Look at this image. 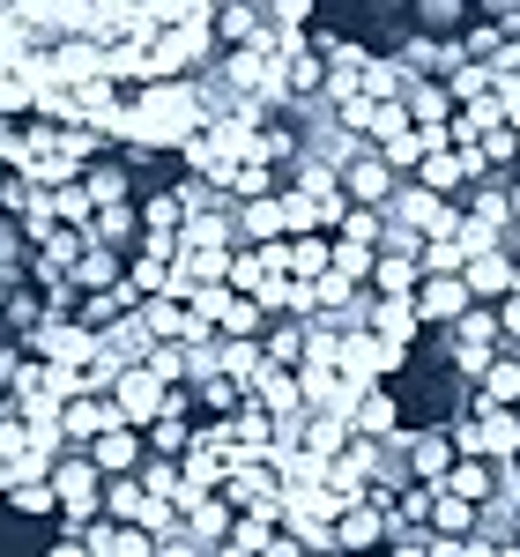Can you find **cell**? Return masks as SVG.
<instances>
[{
  "mask_svg": "<svg viewBox=\"0 0 520 557\" xmlns=\"http://www.w3.org/2000/svg\"><path fill=\"white\" fill-rule=\"evenodd\" d=\"M172 246H238V238H231V215H186Z\"/></svg>",
  "mask_w": 520,
  "mask_h": 557,
  "instance_id": "cell-45",
  "label": "cell"
},
{
  "mask_svg": "<svg viewBox=\"0 0 520 557\" xmlns=\"http://www.w3.org/2000/svg\"><path fill=\"white\" fill-rule=\"evenodd\" d=\"M141 372H149L157 386H186V349H178V343H149Z\"/></svg>",
  "mask_w": 520,
  "mask_h": 557,
  "instance_id": "cell-46",
  "label": "cell"
},
{
  "mask_svg": "<svg viewBox=\"0 0 520 557\" xmlns=\"http://www.w3.org/2000/svg\"><path fill=\"white\" fill-rule=\"evenodd\" d=\"M186 446H194V417H157V424H149V454H157V461H178Z\"/></svg>",
  "mask_w": 520,
  "mask_h": 557,
  "instance_id": "cell-41",
  "label": "cell"
},
{
  "mask_svg": "<svg viewBox=\"0 0 520 557\" xmlns=\"http://www.w3.org/2000/svg\"><path fill=\"white\" fill-rule=\"evenodd\" d=\"M327 475H335V483H380V475H387L380 438H343V454L327 461Z\"/></svg>",
  "mask_w": 520,
  "mask_h": 557,
  "instance_id": "cell-25",
  "label": "cell"
},
{
  "mask_svg": "<svg viewBox=\"0 0 520 557\" xmlns=\"http://www.w3.org/2000/svg\"><path fill=\"white\" fill-rule=\"evenodd\" d=\"M216 498L231 513H253V520H275L283 513V491H275V469L268 461H246V454H223V483Z\"/></svg>",
  "mask_w": 520,
  "mask_h": 557,
  "instance_id": "cell-1",
  "label": "cell"
},
{
  "mask_svg": "<svg viewBox=\"0 0 520 557\" xmlns=\"http://www.w3.org/2000/svg\"><path fill=\"white\" fill-rule=\"evenodd\" d=\"M469 223H483V231H513V209H506V186H491V178H476V186H469Z\"/></svg>",
  "mask_w": 520,
  "mask_h": 557,
  "instance_id": "cell-36",
  "label": "cell"
},
{
  "mask_svg": "<svg viewBox=\"0 0 520 557\" xmlns=\"http://www.w3.org/2000/svg\"><path fill=\"white\" fill-rule=\"evenodd\" d=\"M75 543H83L89 557H149L157 550V535H141V528H127V520H83V528H67Z\"/></svg>",
  "mask_w": 520,
  "mask_h": 557,
  "instance_id": "cell-11",
  "label": "cell"
},
{
  "mask_svg": "<svg viewBox=\"0 0 520 557\" xmlns=\"http://www.w3.org/2000/svg\"><path fill=\"white\" fill-rule=\"evenodd\" d=\"M506 298H520V253H513V283H506Z\"/></svg>",
  "mask_w": 520,
  "mask_h": 557,
  "instance_id": "cell-58",
  "label": "cell"
},
{
  "mask_svg": "<svg viewBox=\"0 0 520 557\" xmlns=\"http://www.w3.org/2000/svg\"><path fill=\"white\" fill-rule=\"evenodd\" d=\"M401 364H409V349H394V343H380V335H335V380H349V386H387V380H401Z\"/></svg>",
  "mask_w": 520,
  "mask_h": 557,
  "instance_id": "cell-2",
  "label": "cell"
},
{
  "mask_svg": "<svg viewBox=\"0 0 520 557\" xmlns=\"http://www.w3.org/2000/svg\"><path fill=\"white\" fill-rule=\"evenodd\" d=\"M134 215H141V238H178V223H186V209L172 201V186H157Z\"/></svg>",
  "mask_w": 520,
  "mask_h": 557,
  "instance_id": "cell-37",
  "label": "cell"
},
{
  "mask_svg": "<svg viewBox=\"0 0 520 557\" xmlns=\"http://www.w3.org/2000/svg\"><path fill=\"white\" fill-rule=\"evenodd\" d=\"M417 23H424V30H461V23H469V8H461V0H417Z\"/></svg>",
  "mask_w": 520,
  "mask_h": 557,
  "instance_id": "cell-49",
  "label": "cell"
},
{
  "mask_svg": "<svg viewBox=\"0 0 520 557\" xmlns=\"http://www.w3.org/2000/svg\"><path fill=\"white\" fill-rule=\"evenodd\" d=\"M320 557H349V550H320Z\"/></svg>",
  "mask_w": 520,
  "mask_h": 557,
  "instance_id": "cell-60",
  "label": "cell"
},
{
  "mask_svg": "<svg viewBox=\"0 0 520 557\" xmlns=\"http://www.w3.org/2000/svg\"><path fill=\"white\" fill-rule=\"evenodd\" d=\"M260 357L290 372V364L305 357V320H268V327H260Z\"/></svg>",
  "mask_w": 520,
  "mask_h": 557,
  "instance_id": "cell-33",
  "label": "cell"
},
{
  "mask_svg": "<svg viewBox=\"0 0 520 557\" xmlns=\"http://www.w3.org/2000/svg\"><path fill=\"white\" fill-rule=\"evenodd\" d=\"M112 380H120V364H112V357L97 349V357L83 364V394H112Z\"/></svg>",
  "mask_w": 520,
  "mask_h": 557,
  "instance_id": "cell-52",
  "label": "cell"
},
{
  "mask_svg": "<svg viewBox=\"0 0 520 557\" xmlns=\"http://www.w3.org/2000/svg\"><path fill=\"white\" fill-rule=\"evenodd\" d=\"M401 424H409V417H401V394H394V386H364L357 409H349V438H394Z\"/></svg>",
  "mask_w": 520,
  "mask_h": 557,
  "instance_id": "cell-12",
  "label": "cell"
},
{
  "mask_svg": "<svg viewBox=\"0 0 520 557\" xmlns=\"http://www.w3.org/2000/svg\"><path fill=\"white\" fill-rule=\"evenodd\" d=\"M364 335L409 349L417 343V312H409V298H380V290H372V305H364Z\"/></svg>",
  "mask_w": 520,
  "mask_h": 557,
  "instance_id": "cell-20",
  "label": "cell"
},
{
  "mask_svg": "<svg viewBox=\"0 0 520 557\" xmlns=\"http://www.w3.org/2000/svg\"><path fill=\"white\" fill-rule=\"evenodd\" d=\"M506 283H513V253H498V246H491V253H469V260H461V290H469L476 305L506 298Z\"/></svg>",
  "mask_w": 520,
  "mask_h": 557,
  "instance_id": "cell-18",
  "label": "cell"
},
{
  "mask_svg": "<svg viewBox=\"0 0 520 557\" xmlns=\"http://www.w3.org/2000/svg\"><path fill=\"white\" fill-rule=\"evenodd\" d=\"M149 557H209V550H201V543H186V535H164Z\"/></svg>",
  "mask_w": 520,
  "mask_h": 557,
  "instance_id": "cell-54",
  "label": "cell"
},
{
  "mask_svg": "<svg viewBox=\"0 0 520 557\" xmlns=\"http://www.w3.org/2000/svg\"><path fill=\"white\" fill-rule=\"evenodd\" d=\"M275 268H283L290 283L327 275V231H298V238H283V246H275Z\"/></svg>",
  "mask_w": 520,
  "mask_h": 557,
  "instance_id": "cell-21",
  "label": "cell"
},
{
  "mask_svg": "<svg viewBox=\"0 0 520 557\" xmlns=\"http://www.w3.org/2000/svg\"><path fill=\"white\" fill-rule=\"evenodd\" d=\"M513 543H520V513H513Z\"/></svg>",
  "mask_w": 520,
  "mask_h": 557,
  "instance_id": "cell-61",
  "label": "cell"
},
{
  "mask_svg": "<svg viewBox=\"0 0 520 557\" xmlns=\"http://www.w3.org/2000/svg\"><path fill=\"white\" fill-rule=\"evenodd\" d=\"M417 186H424V194H438V201H454V194H461V164H454V149L424 157V164H417Z\"/></svg>",
  "mask_w": 520,
  "mask_h": 557,
  "instance_id": "cell-39",
  "label": "cell"
},
{
  "mask_svg": "<svg viewBox=\"0 0 520 557\" xmlns=\"http://www.w3.org/2000/svg\"><path fill=\"white\" fill-rule=\"evenodd\" d=\"M0 401H8V386H0Z\"/></svg>",
  "mask_w": 520,
  "mask_h": 557,
  "instance_id": "cell-63",
  "label": "cell"
},
{
  "mask_svg": "<svg viewBox=\"0 0 520 557\" xmlns=\"http://www.w3.org/2000/svg\"><path fill=\"white\" fill-rule=\"evenodd\" d=\"M513 401H520V357H513V349H498L491 372L476 380V401H469V409H513Z\"/></svg>",
  "mask_w": 520,
  "mask_h": 557,
  "instance_id": "cell-23",
  "label": "cell"
},
{
  "mask_svg": "<svg viewBox=\"0 0 520 557\" xmlns=\"http://www.w3.org/2000/svg\"><path fill=\"white\" fill-rule=\"evenodd\" d=\"M454 83H446V97L454 104H476V97H491V60H461V67H446Z\"/></svg>",
  "mask_w": 520,
  "mask_h": 557,
  "instance_id": "cell-44",
  "label": "cell"
},
{
  "mask_svg": "<svg viewBox=\"0 0 520 557\" xmlns=\"http://www.w3.org/2000/svg\"><path fill=\"white\" fill-rule=\"evenodd\" d=\"M401 89H409V75H401V60H380V52H372V67H364V83H357V97H364V104H401Z\"/></svg>",
  "mask_w": 520,
  "mask_h": 557,
  "instance_id": "cell-34",
  "label": "cell"
},
{
  "mask_svg": "<svg viewBox=\"0 0 520 557\" xmlns=\"http://www.w3.org/2000/svg\"><path fill=\"white\" fill-rule=\"evenodd\" d=\"M432 535H446V543L476 535V506H461V498H446V491H438V498H432Z\"/></svg>",
  "mask_w": 520,
  "mask_h": 557,
  "instance_id": "cell-40",
  "label": "cell"
},
{
  "mask_svg": "<svg viewBox=\"0 0 520 557\" xmlns=\"http://www.w3.org/2000/svg\"><path fill=\"white\" fill-rule=\"evenodd\" d=\"M335 186H343V201H349V209H387V194L401 186V178H394L387 164L372 157V141H364V149L349 157L343 172H335Z\"/></svg>",
  "mask_w": 520,
  "mask_h": 557,
  "instance_id": "cell-8",
  "label": "cell"
},
{
  "mask_svg": "<svg viewBox=\"0 0 520 557\" xmlns=\"http://www.w3.org/2000/svg\"><path fill=\"white\" fill-rule=\"evenodd\" d=\"M45 491H52V506L67 513V528H83V520H97V498H104V475L89 469V454H60V461L45 469Z\"/></svg>",
  "mask_w": 520,
  "mask_h": 557,
  "instance_id": "cell-4",
  "label": "cell"
},
{
  "mask_svg": "<svg viewBox=\"0 0 520 557\" xmlns=\"http://www.w3.org/2000/svg\"><path fill=\"white\" fill-rule=\"evenodd\" d=\"M23 268H30V246H23V223H0V275H8V283H23Z\"/></svg>",
  "mask_w": 520,
  "mask_h": 557,
  "instance_id": "cell-48",
  "label": "cell"
},
{
  "mask_svg": "<svg viewBox=\"0 0 520 557\" xmlns=\"http://www.w3.org/2000/svg\"><path fill=\"white\" fill-rule=\"evenodd\" d=\"M327 275H343L349 290H364V283H372V246H343V238H327Z\"/></svg>",
  "mask_w": 520,
  "mask_h": 557,
  "instance_id": "cell-38",
  "label": "cell"
},
{
  "mask_svg": "<svg viewBox=\"0 0 520 557\" xmlns=\"http://www.w3.org/2000/svg\"><path fill=\"white\" fill-rule=\"evenodd\" d=\"M112 424H120V409H112L104 394H67V401H60V417H52V431H60V446H67V454H89V438H97V431H112Z\"/></svg>",
  "mask_w": 520,
  "mask_h": 557,
  "instance_id": "cell-7",
  "label": "cell"
},
{
  "mask_svg": "<svg viewBox=\"0 0 520 557\" xmlns=\"http://www.w3.org/2000/svg\"><path fill=\"white\" fill-rule=\"evenodd\" d=\"M364 557H387V550H364Z\"/></svg>",
  "mask_w": 520,
  "mask_h": 557,
  "instance_id": "cell-62",
  "label": "cell"
},
{
  "mask_svg": "<svg viewBox=\"0 0 520 557\" xmlns=\"http://www.w3.org/2000/svg\"><path fill=\"white\" fill-rule=\"evenodd\" d=\"M209 30H216L223 52H238V45H253V38H260V8H253V0H223Z\"/></svg>",
  "mask_w": 520,
  "mask_h": 557,
  "instance_id": "cell-31",
  "label": "cell"
},
{
  "mask_svg": "<svg viewBox=\"0 0 520 557\" xmlns=\"http://www.w3.org/2000/svg\"><path fill=\"white\" fill-rule=\"evenodd\" d=\"M454 557H498V543H491V535H461V543H454Z\"/></svg>",
  "mask_w": 520,
  "mask_h": 557,
  "instance_id": "cell-55",
  "label": "cell"
},
{
  "mask_svg": "<svg viewBox=\"0 0 520 557\" xmlns=\"http://www.w3.org/2000/svg\"><path fill=\"white\" fill-rule=\"evenodd\" d=\"M401 469H409V483H438V475L454 469V446H446V431L409 424V446H401Z\"/></svg>",
  "mask_w": 520,
  "mask_h": 557,
  "instance_id": "cell-14",
  "label": "cell"
},
{
  "mask_svg": "<svg viewBox=\"0 0 520 557\" xmlns=\"http://www.w3.org/2000/svg\"><path fill=\"white\" fill-rule=\"evenodd\" d=\"M380 215H387L394 231H417V238H446V231L461 223V209H454V201H438V194H424V186H394Z\"/></svg>",
  "mask_w": 520,
  "mask_h": 557,
  "instance_id": "cell-6",
  "label": "cell"
},
{
  "mask_svg": "<svg viewBox=\"0 0 520 557\" xmlns=\"http://www.w3.org/2000/svg\"><path fill=\"white\" fill-rule=\"evenodd\" d=\"M260 557H305V543H290V535L275 528V543H268V550H260Z\"/></svg>",
  "mask_w": 520,
  "mask_h": 557,
  "instance_id": "cell-56",
  "label": "cell"
},
{
  "mask_svg": "<svg viewBox=\"0 0 520 557\" xmlns=\"http://www.w3.org/2000/svg\"><path fill=\"white\" fill-rule=\"evenodd\" d=\"M343 438H349L343 417H320V409H305V424H298V454H305V461H320V469H327V461L343 454Z\"/></svg>",
  "mask_w": 520,
  "mask_h": 557,
  "instance_id": "cell-24",
  "label": "cell"
},
{
  "mask_svg": "<svg viewBox=\"0 0 520 557\" xmlns=\"http://www.w3.org/2000/svg\"><path fill=\"white\" fill-rule=\"evenodd\" d=\"M498 557H520V543H498Z\"/></svg>",
  "mask_w": 520,
  "mask_h": 557,
  "instance_id": "cell-59",
  "label": "cell"
},
{
  "mask_svg": "<svg viewBox=\"0 0 520 557\" xmlns=\"http://www.w3.org/2000/svg\"><path fill=\"white\" fill-rule=\"evenodd\" d=\"M120 275H127V268H120L112 246H83V260L67 268V290H75V298H97V290H112Z\"/></svg>",
  "mask_w": 520,
  "mask_h": 557,
  "instance_id": "cell-22",
  "label": "cell"
},
{
  "mask_svg": "<svg viewBox=\"0 0 520 557\" xmlns=\"http://www.w3.org/2000/svg\"><path fill=\"white\" fill-rule=\"evenodd\" d=\"M335 550H349V557L387 550V513H380V506H349V513H335Z\"/></svg>",
  "mask_w": 520,
  "mask_h": 557,
  "instance_id": "cell-17",
  "label": "cell"
},
{
  "mask_svg": "<svg viewBox=\"0 0 520 557\" xmlns=\"http://www.w3.org/2000/svg\"><path fill=\"white\" fill-rule=\"evenodd\" d=\"M172 201H178L186 215H231V194H223L216 178H178Z\"/></svg>",
  "mask_w": 520,
  "mask_h": 557,
  "instance_id": "cell-35",
  "label": "cell"
},
{
  "mask_svg": "<svg viewBox=\"0 0 520 557\" xmlns=\"http://www.w3.org/2000/svg\"><path fill=\"white\" fill-rule=\"evenodd\" d=\"M172 238H141V253H134V268H127V290L134 298H164V283H172Z\"/></svg>",
  "mask_w": 520,
  "mask_h": 557,
  "instance_id": "cell-19",
  "label": "cell"
},
{
  "mask_svg": "<svg viewBox=\"0 0 520 557\" xmlns=\"http://www.w3.org/2000/svg\"><path fill=\"white\" fill-rule=\"evenodd\" d=\"M75 186H83L89 209H120V201H134V172L120 164V157H89L83 172H75Z\"/></svg>",
  "mask_w": 520,
  "mask_h": 557,
  "instance_id": "cell-13",
  "label": "cell"
},
{
  "mask_svg": "<svg viewBox=\"0 0 520 557\" xmlns=\"http://www.w3.org/2000/svg\"><path fill=\"white\" fill-rule=\"evenodd\" d=\"M45 557H89V550H83V543H75V535H67V543H52V550H45Z\"/></svg>",
  "mask_w": 520,
  "mask_h": 557,
  "instance_id": "cell-57",
  "label": "cell"
},
{
  "mask_svg": "<svg viewBox=\"0 0 520 557\" xmlns=\"http://www.w3.org/2000/svg\"><path fill=\"white\" fill-rule=\"evenodd\" d=\"M97 349H104L112 364H141V357H149V327H141V305H134L127 320H112V327L97 335Z\"/></svg>",
  "mask_w": 520,
  "mask_h": 557,
  "instance_id": "cell-27",
  "label": "cell"
},
{
  "mask_svg": "<svg viewBox=\"0 0 520 557\" xmlns=\"http://www.w3.org/2000/svg\"><path fill=\"white\" fill-rule=\"evenodd\" d=\"M194 401H201L209 417H231V409L246 401V386H231L223 372H209V380H194Z\"/></svg>",
  "mask_w": 520,
  "mask_h": 557,
  "instance_id": "cell-47",
  "label": "cell"
},
{
  "mask_svg": "<svg viewBox=\"0 0 520 557\" xmlns=\"http://www.w3.org/2000/svg\"><path fill=\"white\" fill-rule=\"evenodd\" d=\"M231 506H223V498H201V506H186V513H178V535H186V543H201V550H216L223 535H231Z\"/></svg>",
  "mask_w": 520,
  "mask_h": 557,
  "instance_id": "cell-26",
  "label": "cell"
},
{
  "mask_svg": "<svg viewBox=\"0 0 520 557\" xmlns=\"http://www.w3.org/2000/svg\"><path fill=\"white\" fill-rule=\"evenodd\" d=\"M432 491H446V498H461V506H483V498H491V461H454V469L438 475Z\"/></svg>",
  "mask_w": 520,
  "mask_h": 557,
  "instance_id": "cell-32",
  "label": "cell"
},
{
  "mask_svg": "<svg viewBox=\"0 0 520 557\" xmlns=\"http://www.w3.org/2000/svg\"><path fill=\"white\" fill-rule=\"evenodd\" d=\"M97 513H104V520H127V528H141V513H149V491H141L134 475H104V498H97Z\"/></svg>",
  "mask_w": 520,
  "mask_h": 557,
  "instance_id": "cell-30",
  "label": "cell"
},
{
  "mask_svg": "<svg viewBox=\"0 0 520 557\" xmlns=\"http://www.w3.org/2000/svg\"><path fill=\"white\" fill-rule=\"evenodd\" d=\"M498 349L506 343H498V312H491V305H469V312L446 327V364H454L461 380H483Z\"/></svg>",
  "mask_w": 520,
  "mask_h": 557,
  "instance_id": "cell-3",
  "label": "cell"
},
{
  "mask_svg": "<svg viewBox=\"0 0 520 557\" xmlns=\"http://www.w3.org/2000/svg\"><path fill=\"white\" fill-rule=\"evenodd\" d=\"M498 343L520 349V298H498Z\"/></svg>",
  "mask_w": 520,
  "mask_h": 557,
  "instance_id": "cell-53",
  "label": "cell"
},
{
  "mask_svg": "<svg viewBox=\"0 0 520 557\" xmlns=\"http://www.w3.org/2000/svg\"><path fill=\"white\" fill-rule=\"evenodd\" d=\"M89 469L97 475H134L141 469V431H127V424L97 431V438H89Z\"/></svg>",
  "mask_w": 520,
  "mask_h": 557,
  "instance_id": "cell-15",
  "label": "cell"
},
{
  "mask_svg": "<svg viewBox=\"0 0 520 557\" xmlns=\"http://www.w3.org/2000/svg\"><path fill=\"white\" fill-rule=\"evenodd\" d=\"M246 401H253V409H268V417H305L298 380H290L283 364H260L253 380H246Z\"/></svg>",
  "mask_w": 520,
  "mask_h": 557,
  "instance_id": "cell-16",
  "label": "cell"
},
{
  "mask_svg": "<svg viewBox=\"0 0 520 557\" xmlns=\"http://www.w3.org/2000/svg\"><path fill=\"white\" fill-rule=\"evenodd\" d=\"M209 45H216L209 23H172V30H157V38H149V83H186V67H194Z\"/></svg>",
  "mask_w": 520,
  "mask_h": 557,
  "instance_id": "cell-5",
  "label": "cell"
},
{
  "mask_svg": "<svg viewBox=\"0 0 520 557\" xmlns=\"http://www.w3.org/2000/svg\"><path fill=\"white\" fill-rule=\"evenodd\" d=\"M476 149H483V164H491V172H498V164H520V127H491Z\"/></svg>",
  "mask_w": 520,
  "mask_h": 557,
  "instance_id": "cell-50",
  "label": "cell"
},
{
  "mask_svg": "<svg viewBox=\"0 0 520 557\" xmlns=\"http://www.w3.org/2000/svg\"><path fill=\"white\" fill-rule=\"evenodd\" d=\"M8 506H15V513H60L45 483H15V491H8Z\"/></svg>",
  "mask_w": 520,
  "mask_h": 557,
  "instance_id": "cell-51",
  "label": "cell"
},
{
  "mask_svg": "<svg viewBox=\"0 0 520 557\" xmlns=\"http://www.w3.org/2000/svg\"><path fill=\"white\" fill-rule=\"evenodd\" d=\"M134 305H141V298H134V290H127V275H120V283H112V290H97V298H83V305H75V320H83L89 335H104V327H112V320H127Z\"/></svg>",
  "mask_w": 520,
  "mask_h": 557,
  "instance_id": "cell-28",
  "label": "cell"
},
{
  "mask_svg": "<svg viewBox=\"0 0 520 557\" xmlns=\"http://www.w3.org/2000/svg\"><path fill=\"white\" fill-rule=\"evenodd\" d=\"M260 364H268V357H260V343H216V372H223L231 386H246Z\"/></svg>",
  "mask_w": 520,
  "mask_h": 557,
  "instance_id": "cell-42",
  "label": "cell"
},
{
  "mask_svg": "<svg viewBox=\"0 0 520 557\" xmlns=\"http://www.w3.org/2000/svg\"><path fill=\"white\" fill-rule=\"evenodd\" d=\"M469 290H461V275H417V290H409V312H417V327L432 320V327H454L461 312H469Z\"/></svg>",
  "mask_w": 520,
  "mask_h": 557,
  "instance_id": "cell-10",
  "label": "cell"
},
{
  "mask_svg": "<svg viewBox=\"0 0 520 557\" xmlns=\"http://www.w3.org/2000/svg\"><path fill=\"white\" fill-rule=\"evenodd\" d=\"M380 231H387V215H380V209H343V223H335L343 246H372V253H380Z\"/></svg>",
  "mask_w": 520,
  "mask_h": 557,
  "instance_id": "cell-43",
  "label": "cell"
},
{
  "mask_svg": "<svg viewBox=\"0 0 520 557\" xmlns=\"http://www.w3.org/2000/svg\"><path fill=\"white\" fill-rule=\"evenodd\" d=\"M446 112H454L446 83H409L401 89V120H409V127H446Z\"/></svg>",
  "mask_w": 520,
  "mask_h": 557,
  "instance_id": "cell-29",
  "label": "cell"
},
{
  "mask_svg": "<svg viewBox=\"0 0 520 557\" xmlns=\"http://www.w3.org/2000/svg\"><path fill=\"white\" fill-rule=\"evenodd\" d=\"M104 401L120 409V424H127V431H149V424H157V409H164V386L149 380L141 364H120V380H112Z\"/></svg>",
  "mask_w": 520,
  "mask_h": 557,
  "instance_id": "cell-9",
  "label": "cell"
},
{
  "mask_svg": "<svg viewBox=\"0 0 520 557\" xmlns=\"http://www.w3.org/2000/svg\"><path fill=\"white\" fill-rule=\"evenodd\" d=\"M0 343H8V327H0Z\"/></svg>",
  "mask_w": 520,
  "mask_h": 557,
  "instance_id": "cell-64",
  "label": "cell"
}]
</instances>
